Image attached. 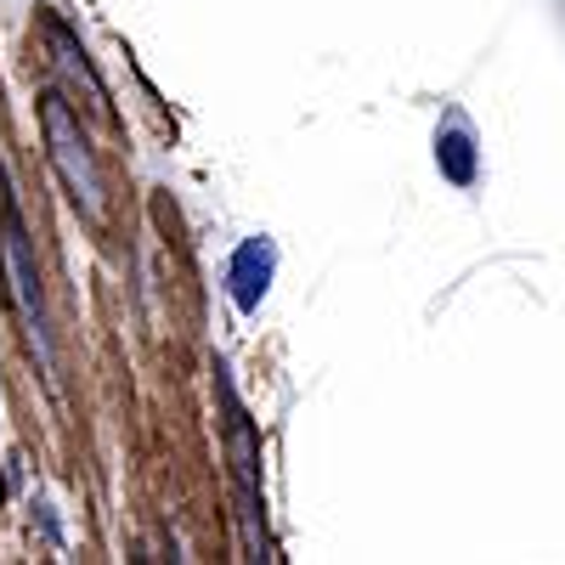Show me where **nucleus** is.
I'll use <instances>...</instances> for the list:
<instances>
[{
  "label": "nucleus",
  "instance_id": "f257e3e1",
  "mask_svg": "<svg viewBox=\"0 0 565 565\" xmlns=\"http://www.w3.org/2000/svg\"><path fill=\"white\" fill-rule=\"evenodd\" d=\"M40 125H45V148H52V164H57V175L68 186V199L90 221H103V170H97L90 136L79 130V119H74L63 90H45V97H40Z\"/></svg>",
  "mask_w": 565,
  "mask_h": 565
},
{
  "label": "nucleus",
  "instance_id": "f03ea898",
  "mask_svg": "<svg viewBox=\"0 0 565 565\" xmlns=\"http://www.w3.org/2000/svg\"><path fill=\"white\" fill-rule=\"evenodd\" d=\"M215 391H221V413H226V452H232V476H238V498H244V526H249V559H271V543H266V526H260V447H255V424L232 391L226 367H215Z\"/></svg>",
  "mask_w": 565,
  "mask_h": 565
},
{
  "label": "nucleus",
  "instance_id": "7ed1b4c3",
  "mask_svg": "<svg viewBox=\"0 0 565 565\" xmlns=\"http://www.w3.org/2000/svg\"><path fill=\"white\" fill-rule=\"evenodd\" d=\"M0 244H7V266H12L18 306H23V317H29V340L40 345L45 362H52V345H45V306H40V271H34L29 232H23V215H18V199H12V193L0 199Z\"/></svg>",
  "mask_w": 565,
  "mask_h": 565
},
{
  "label": "nucleus",
  "instance_id": "20e7f679",
  "mask_svg": "<svg viewBox=\"0 0 565 565\" xmlns=\"http://www.w3.org/2000/svg\"><path fill=\"white\" fill-rule=\"evenodd\" d=\"M271 244L266 238H249L238 255H232V300H238L244 311H255L260 306V295H266V282H271Z\"/></svg>",
  "mask_w": 565,
  "mask_h": 565
},
{
  "label": "nucleus",
  "instance_id": "39448f33",
  "mask_svg": "<svg viewBox=\"0 0 565 565\" xmlns=\"http://www.w3.org/2000/svg\"><path fill=\"white\" fill-rule=\"evenodd\" d=\"M441 159H447L452 181H469V170H476V164H469V136L463 130H447L441 136Z\"/></svg>",
  "mask_w": 565,
  "mask_h": 565
}]
</instances>
